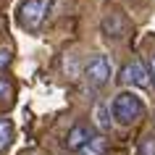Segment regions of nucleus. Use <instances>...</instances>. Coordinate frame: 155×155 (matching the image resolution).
<instances>
[{"label": "nucleus", "instance_id": "nucleus-1", "mask_svg": "<svg viewBox=\"0 0 155 155\" xmlns=\"http://www.w3.org/2000/svg\"><path fill=\"white\" fill-rule=\"evenodd\" d=\"M110 113H113L116 124L131 126V124H137L145 116V103H142V97L137 92L121 90V92H116V97L110 100Z\"/></svg>", "mask_w": 155, "mask_h": 155}, {"label": "nucleus", "instance_id": "nucleus-2", "mask_svg": "<svg viewBox=\"0 0 155 155\" xmlns=\"http://www.w3.org/2000/svg\"><path fill=\"white\" fill-rule=\"evenodd\" d=\"M50 8H53V0H24L21 8H18V21H21L24 29L37 32V29L45 24Z\"/></svg>", "mask_w": 155, "mask_h": 155}, {"label": "nucleus", "instance_id": "nucleus-3", "mask_svg": "<svg viewBox=\"0 0 155 155\" xmlns=\"http://www.w3.org/2000/svg\"><path fill=\"white\" fill-rule=\"evenodd\" d=\"M110 74H113L110 61H108V55H103V53L92 55L90 61L84 63V79L90 82V87H105V84L110 82Z\"/></svg>", "mask_w": 155, "mask_h": 155}, {"label": "nucleus", "instance_id": "nucleus-4", "mask_svg": "<svg viewBox=\"0 0 155 155\" xmlns=\"http://www.w3.org/2000/svg\"><path fill=\"white\" fill-rule=\"evenodd\" d=\"M124 84L129 87H139V90H147L153 84V74H150V66L142 63V61H131L121 68V76H118Z\"/></svg>", "mask_w": 155, "mask_h": 155}, {"label": "nucleus", "instance_id": "nucleus-5", "mask_svg": "<svg viewBox=\"0 0 155 155\" xmlns=\"http://www.w3.org/2000/svg\"><path fill=\"white\" fill-rule=\"evenodd\" d=\"M92 137H95V134H92V129L87 126V124H76V126H71V131L66 134L63 145L68 147V150H74V153H76V150H82V147L87 145Z\"/></svg>", "mask_w": 155, "mask_h": 155}, {"label": "nucleus", "instance_id": "nucleus-6", "mask_svg": "<svg viewBox=\"0 0 155 155\" xmlns=\"http://www.w3.org/2000/svg\"><path fill=\"white\" fill-rule=\"evenodd\" d=\"M103 32H105L108 37H113V40L124 37V32H126V21H124V16L118 13V11H110V13L103 18Z\"/></svg>", "mask_w": 155, "mask_h": 155}, {"label": "nucleus", "instance_id": "nucleus-7", "mask_svg": "<svg viewBox=\"0 0 155 155\" xmlns=\"http://www.w3.org/2000/svg\"><path fill=\"white\" fill-rule=\"evenodd\" d=\"M92 118H95V126H97L100 131H108V129H110V124H113L110 105H105V103H97V105H95V113H92Z\"/></svg>", "mask_w": 155, "mask_h": 155}, {"label": "nucleus", "instance_id": "nucleus-8", "mask_svg": "<svg viewBox=\"0 0 155 155\" xmlns=\"http://www.w3.org/2000/svg\"><path fill=\"white\" fill-rule=\"evenodd\" d=\"M105 139L103 137H92L82 150H76V155H105Z\"/></svg>", "mask_w": 155, "mask_h": 155}, {"label": "nucleus", "instance_id": "nucleus-9", "mask_svg": "<svg viewBox=\"0 0 155 155\" xmlns=\"http://www.w3.org/2000/svg\"><path fill=\"white\" fill-rule=\"evenodd\" d=\"M13 139V126H11L8 118H0V153H5Z\"/></svg>", "mask_w": 155, "mask_h": 155}, {"label": "nucleus", "instance_id": "nucleus-10", "mask_svg": "<svg viewBox=\"0 0 155 155\" xmlns=\"http://www.w3.org/2000/svg\"><path fill=\"white\" fill-rule=\"evenodd\" d=\"M8 97H11V84L0 76V100H8Z\"/></svg>", "mask_w": 155, "mask_h": 155}, {"label": "nucleus", "instance_id": "nucleus-11", "mask_svg": "<svg viewBox=\"0 0 155 155\" xmlns=\"http://www.w3.org/2000/svg\"><path fill=\"white\" fill-rule=\"evenodd\" d=\"M11 63V50L8 48H0V68H5Z\"/></svg>", "mask_w": 155, "mask_h": 155}, {"label": "nucleus", "instance_id": "nucleus-12", "mask_svg": "<svg viewBox=\"0 0 155 155\" xmlns=\"http://www.w3.org/2000/svg\"><path fill=\"white\" fill-rule=\"evenodd\" d=\"M147 66H150V74H153V82H155V53L150 55V63H147Z\"/></svg>", "mask_w": 155, "mask_h": 155}]
</instances>
